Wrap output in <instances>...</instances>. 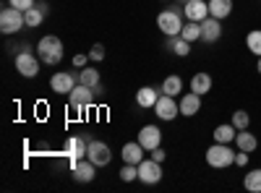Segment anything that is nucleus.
<instances>
[{"instance_id": "f257e3e1", "label": "nucleus", "mask_w": 261, "mask_h": 193, "mask_svg": "<svg viewBox=\"0 0 261 193\" xmlns=\"http://www.w3.org/2000/svg\"><path fill=\"white\" fill-rule=\"evenodd\" d=\"M37 55L45 66H58L63 60V39H58L55 34H47L37 42Z\"/></svg>"}, {"instance_id": "f03ea898", "label": "nucleus", "mask_w": 261, "mask_h": 193, "mask_svg": "<svg viewBox=\"0 0 261 193\" xmlns=\"http://www.w3.org/2000/svg\"><path fill=\"white\" fill-rule=\"evenodd\" d=\"M235 149L230 146V144H212L209 149H206V164L209 167H214V170H225V167H230V164H235Z\"/></svg>"}, {"instance_id": "7ed1b4c3", "label": "nucleus", "mask_w": 261, "mask_h": 193, "mask_svg": "<svg viewBox=\"0 0 261 193\" xmlns=\"http://www.w3.org/2000/svg\"><path fill=\"white\" fill-rule=\"evenodd\" d=\"M24 26H27L24 11H18V8H13V6H8V8L0 11V32H3L6 37H8V34H18Z\"/></svg>"}, {"instance_id": "20e7f679", "label": "nucleus", "mask_w": 261, "mask_h": 193, "mask_svg": "<svg viewBox=\"0 0 261 193\" xmlns=\"http://www.w3.org/2000/svg\"><path fill=\"white\" fill-rule=\"evenodd\" d=\"M157 29L165 34V37H178L183 32V18H180V11L178 8H167L157 16Z\"/></svg>"}, {"instance_id": "39448f33", "label": "nucleus", "mask_w": 261, "mask_h": 193, "mask_svg": "<svg viewBox=\"0 0 261 193\" xmlns=\"http://www.w3.org/2000/svg\"><path fill=\"white\" fill-rule=\"evenodd\" d=\"M39 55H34V52H29V45H24L21 47V52L16 55V71L24 76V78H34L37 73H39Z\"/></svg>"}, {"instance_id": "423d86ee", "label": "nucleus", "mask_w": 261, "mask_h": 193, "mask_svg": "<svg viewBox=\"0 0 261 193\" xmlns=\"http://www.w3.org/2000/svg\"><path fill=\"white\" fill-rule=\"evenodd\" d=\"M94 92H97V89H92V87H84V84H76V89L68 94L71 110L84 113L86 107H92V104H94Z\"/></svg>"}, {"instance_id": "0eeeda50", "label": "nucleus", "mask_w": 261, "mask_h": 193, "mask_svg": "<svg viewBox=\"0 0 261 193\" xmlns=\"http://www.w3.org/2000/svg\"><path fill=\"white\" fill-rule=\"evenodd\" d=\"M139 180L144 183V185H157L160 180H162V162H157V159H141L139 162Z\"/></svg>"}, {"instance_id": "6e6552de", "label": "nucleus", "mask_w": 261, "mask_h": 193, "mask_svg": "<svg viewBox=\"0 0 261 193\" xmlns=\"http://www.w3.org/2000/svg\"><path fill=\"white\" fill-rule=\"evenodd\" d=\"M154 115L160 118V120H175L178 115H180V104H178V99L175 97H170V94H160V99H157V104H154Z\"/></svg>"}, {"instance_id": "1a4fd4ad", "label": "nucleus", "mask_w": 261, "mask_h": 193, "mask_svg": "<svg viewBox=\"0 0 261 193\" xmlns=\"http://www.w3.org/2000/svg\"><path fill=\"white\" fill-rule=\"evenodd\" d=\"M86 159H92L97 167H107L113 162V152L105 141H89V149H86Z\"/></svg>"}, {"instance_id": "9d476101", "label": "nucleus", "mask_w": 261, "mask_h": 193, "mask_svg": "<svg viewBox=\"0 0 261 193\" xmlns=\"http://www.w3.org/2000/svg\"><path fill=\"white\" fill-rule=\"evenodd\" d=\"M86 149H89V141L81 139V136H71V139H65V146H63V154L68 157L71 164H76L79 159L86 157Z\"/></svg>"}, {"instance_id": "9b49d317", "label": "nucleus", "mask_w": 261, "mask_h": 193, "mask_svg": "<svg viewBox=\"0 0 261 193\" xmlns=\"http://www.w3.org/2000/svg\"><path fill=\"white\" fill-rule=\"evenodd\" d=\"M76 84H79V78H76L73 73L58 71V73L50 78V89H53L55 94H71V92L76 89Z\"/></svg>"}, {"instance_id": "f8f14e48", "label": "nucleus", "mask_w": 261, "mask_h": 193, "mask_svg": "<svg viewBox=\"0 0 261 193\" xmlns=\"http://www.w3.org/2000/svg\"><path fill=\"white\" fill-rule=\"evenodd\" d=\"M146 152H151V149H157V146H162V131L157 125H141V131H139V139H136Z\"/></svg>"}, {"instance_id": "ddd939ff", "label": "nucleus", "mask_w": 261, "mask_h": 193, "mask_svg": "<svg viewBox=\"0 0 261 193\" xmlns=\"http://www.w3.org/2000/svg\"><path fill=\"white\" fill-rule=\"evenodd\" d=\"M71 173L76 183H92L97 175V164L92 159H79L76 164H71Z\"/></svg>"}, {"instance_id": "4468645a", "label": "nucleus", "mask_w": 261, "mask_h": 193, "mask_svg": "<svg viewBox=\"0 0 261 193\" xmlns=\"http://www.w3.org/2000/svg\"><path fill=\"white\" fill-rule=\"evenodd\" d=\"M220 37H222V21L214 18V16L204 18L201 21V39L206 45H214V42H220Z\"/></svg>"}, {"instance_id": "2eb2a0df", "label": "nucleus", "mask_w": 261, "mask_h": 193, "mask_svg": "<svg viewBox=\"0 0 261 193\" xmlns=\"http://www.w3.org/2000/svg\"><path fill=\"white\" fill-rule=\"evenodd\" d=\"M183 13H186V21H204V18H209V3H204V0H188V3H183Z\"/></svg>"}, {"instance_id": "dca6fc26", "label": "nucleus", "mask_w": 261, "mask_h": 193, "mask_svg": "<svg viewBox=\"0 0 261 193\" xmlns=\"http://www.w3.org/2000/svg\"><path fill=\"white\" fill-rule=\"evenodd\" d=\"M178 104H180V115H183V118H193L196 113L201 110V94H196V92L180 94Z\"/></svg>"}, {"instance_id": "f3484780", "label": "nucleus", "mask_w": 261, "mask_h": 193, "mask_svg": "<svg viewBox=\"0 0 261 193\" xmlns=\"http://www.w3.org/2000/svg\"><path fill=\"white\" fill-rule=\"evenodd\" d=\"M144 152H146V149H144L139 141H128V144L123 146L120 157H123V162H125V164H139V162L144 159Z\"/></svg>"}, {"instance_id": "a211bd4d", "label": "nucleus", "mask_w": 261, "mask_h": 193, "mask_svg": "<svg viewBox=\"0 0 261 193\" xmlns=\"http://www.w3.org/2000/svg\"><path fill=\"white\" fill-rule=\"evenodd\" d=\"M212 87H214V78L206 73V71H199V73H193V78H191V92H196V94H209L212 92Z\"/></svg>"}, {"instance_id": "6ab92c4d", "label": "nucleus", "mask_w": 261, "mask_h": 193, "mask_svg": "<svg viewBox=\"0 0 261 193\" xmlns=\"http://www.w3.org/2000/svg\"><path fill=\"white\" fill-rule=\"evenodd\" d=\"M160 94H162V92H157L154 87H141V89L136 92V102H139V107H144V110H149V107L154 110Z\"/></svg>"}, {"instance_id": "aec40b11", "label": "nucleus", "mask_w": 261, "mask_h": 193, "mask_svg": "<svg viewBox=\"0 0 261 193\" xmlns=\"http://www.w3.org/2000/svg\"><path fill=\"white\" fill-rule=\"evenodd\" d=\"M214 141L217 144H232L235 141V136H238V128L232 125V123H222V125H217L214 128Z\"/></svg>"}, {"instance_id": "412c9836", "label": "nucleus", "mask_w": 261, "mask_h": 193, "mask_svg": "<svg viewBox=\"0 0 261 193\" xmlns=\"http://www.w3.org/2000/svg\"><path fill=\"white\" fill-rule=\"evenodd\" d=\"M160 92H162V94H170V97H180V94H183V78H180V76H175V73L165 76L162 89H160Z\"/></svg>"}, {"instance_id": "4be33fe9", "label": "nucleus", "mask_w": 261, "mask_h": 193, "mask_svg": "<svg viewBox=\"0 0 261 193\" xmlns=\"http://www.w3.org/2000/svg\"><path fill=\"white\" fill-rule=\"evenodd\" d=\"M232 13V0H209V16L225 21Z\"/></svg>"}, {"instance_id": "5701e85b", "label": "nucleus", "mask_w": 261, "mask_h": 193, "mask_svg": "<svg viewBox=\"0 0 261 193\" xmlns=\"http://www.w3.org/2000/svg\"><path fill=\"white\" fill-rule=\"evenodd\" d=\"M235 146L241 149V152H256V146H258V139L248 131H238V136H235Z\"/></svg>"}, {"instance_id": "b1692460", "label": "nucleus", "mask_w": 261, "mask_h": 193, "mask_svg": "<svg viewBox=\"0 0 261 193\" xmlns=\"http://www.w3.org/2000/svg\"><path fill=\"white\" fill-rule=\"evenodd\" d=\"M79 84H84V87H92V89H102L99 84V71L97 68H79Z\"/></svg>"}, {"instance_id": "393cba45", "label": "nucleus", "mask_w": 261, "mask_h": 193, "mask_svg": "<svg viewBox=\"0 0 261 193\" xmlns=\"http://www.w3.org/2000/svg\"><path fill=\"white\" fill-rule=\"evenodd\" d=\"M167 47H170L172 52H175L178 58H186V55L191 52V42H188V39H183L180 34H178V37H167Z\"/></svg>"}, {"instance_id": "a878e982", "label": "nucleus", "mask_w": 261, "mask_h": 193, "mask_svg": "<svg viewBox=\"0 0 261 193\" xmlns=\"http://www.w3.org/2000/svg\"><path fill=\"white\" fill-rule=\"evenodd\" d=\"M243 188L251 190V193H261V167L248 170L246 178H243Z\"/></svg>"}, {"instance_id": "bb28decb", "label": "nucleus", "mask_w": 261, "mask_h": 193, "mask_svg": "<svg viewBox=\"0 0 261 193\" xmlns=\"http://www.w3.org/2000/svg\"><path fill=\"white\" fill-rule=\"evenodd\" d=\"M180 37H183V39H188L191 45H193L196 39H201V21H186Z\"/></svg>"}, {"instance_id": "cd10ccee", "label": "nucleus", "mask_w": 261, "mask_h": 193, "mask_svg": "<svg viewBox=\"0 0 261 193\" xmlns=\"http://www.w3.org/2000/svg\"><path fill=\"white\" fill-rule=\"evenodd\" d=\"M246 47H248L256 58H261V29H251V32L246 34Z\"/></svg>"}, {"instance_id": "c85d7f7f", "label": "nucleus", "mask_w": 261, "mask_h": 193, "mask_svg": "<svg viewBox=\"0 0 261 193\" xmlns=\"http://www.w3.org/2000/svg\"><path fill=\"white\" fill-rule=\"evenodd\" d=\"M24 18H27V26H29V29H37V26L42 24V21H45V13H42V11L34 6V8L24 11Z\"/></svg>"}, {"instance_id": "c756f323", "label": "nucleus", "mask_w": 261, "mask_h": 193, "mask_svg": "<svg viewBox=\"0 0 261 193\" xmlns=\"http://www.w3.org/2000/svg\"><path fill=\"white\" fill-rule=\"evenodd\" d=\"M235 128H238V131H246V128L251 125V115L246 113V110H235L232 113V120H230Z\"/></svg>"}, {"instance_id": "7c9ffc66", "label": "nucleus", "mask_w": 261, "mask_h": 193, "mask_svg": "<svg viewBox=\"0 0 261 193\" xmlns=\"http://www.w3.org/2000/svg\"><path fill=\"white\" fill-rule=\"evenodd\" d=\"M118 175H120L123 183H134V180H139V164H123Z\"/></svg>"}, {"instance_id": "2f4dec72", "label": "nucleus", "mask_w": 261, "mask_h": 193, "mask_svg": "<svg viewBox=\"0 0 261 193\" xmlns=\"http://www.w3.org/2000/svg\"><path fill=\"white\" fill-rule=\"evenodd\" d=\"M89 60H94V63H102L105 60V45H92V50H89Z\"/></svg>"}, {"instance_id": "473e14b6", "label": "nucleus", "mask_w": 261, "mask_h": 193, "mask_svg": "<svg viewBox=\"0 0 261 193\" xmlns=\"http://www.w3.org/2000/svg\"><path fill=\"white\" fill-rule=\"evenodd\" d=\"M8 3H11L13 8H18V11H29V8H34V0H8Z\"/></svg>"}, {"instance_id": "72a5a7b5", "label": "nucleus", "mask_w": 261, "mask_h": 193, "mask_svg": "<svg viewBox=\"0 0 261 193\" xmlns=\"http://www.w3.org/2000/svg\"><path fill=\"white\" fill-rule=\"evenodd\" d=\"M248 159H251V152H241V149H238V154H235V164H238V167H246V164H248Z\"/></svg>"}, {"instance_id": "f704fd0d", "label": "nucleus", "mask_w": 261, "mask_h": 193, "mask_svg": "<svg viewBox=\"0 0 261 193\" xmlns=\"http://www.w3.org/2000/svg\"><path fill=\"white\" fill-rule=\"evenodd\" d=\"M149 154H151V159H157V162H165V157H167L162 146H157V149H151V152H149Z\"/></svg>"}, {"instance_id": "c9c22d12", "label": "nucleus", "mask_w": 261, "mask_h": 193, "mask_svg": "<svg viewBox=\"0 0 261 193\" xmlns=\"http://www.w3.org/2000/svg\"><path fill=\"white\" fill-rule=\"evenodd\" d=\"M86 60H89V52H86V55H79V52H76V55H73V66H76V68H84Z\"/></svg>"}, {"instance_id": "e433bc0d", "label": "nucleus", "mask_w": 261, "mask_h": 193, "mask_svg": "<svg viewBox=\"0 0 261 193\" xmlns=\"http://www.w3.org/2000/svg\"><path fill=\"white\" fill-rule=\"evenodd\" d=\"M37 8H39L42 13H45V16H47V11H50V8H47V3H45V0H39V3H37Z\"/></svg>"}, {"instance_id": "4c0bfd02", "label": "nucleus", "mask_w": 261, "mask_h": 193, "mask_svg": "<svg viewBox=\"0 0 261 193\" xmlns=\"http://www.w3.org/2000/svg\"><path fill=\"white\" fill-rule=\"evenodd\" d=\"M256 71L261 73V58H258V63H256Z\"/></svg>"}, {"instance_id": "58836bf2", "label": "nucleus", "mask_w": 261, "mask_h": 193, "mask_svg": "<svg viewBox=\"0 0 261 193\" xmlns=\"http://www.w3.org/2000/svg\"><path fill=\"white\" fill-rule=\"evenodd\" d=\"M183 3H188V0H183Z\"/></svg>"}]
</instances>
